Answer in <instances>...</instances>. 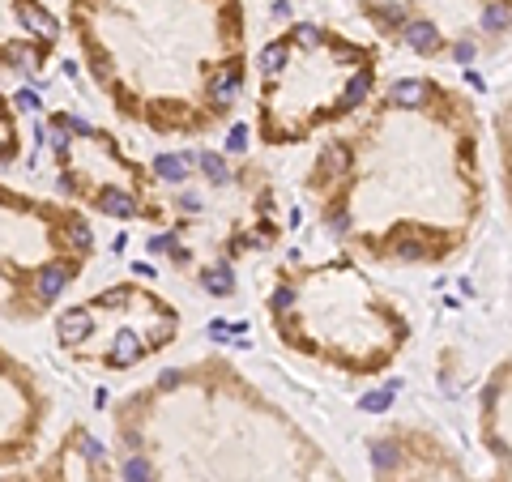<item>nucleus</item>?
<instances>
[{"label":"nucleus","instance_id":"nucleus-1","mask_svg":"<svg viewBox=\"0 0 512 482\" xmlns=\"http://www.w3.org/2000/svg\"><path fill=\"white\" fill-rule=\"evenodd\" d=\"M333 239L376 265H444L483 218V128L474 103L436 77H402L308 171Z\"/></svg>","mask_w":512,"mask_h":482},{"label":"nucleus","instance_id":"nucleus-2","mask_svg":"<svg viewBox=\"0 0 512 482\" xmlns=\"http://www.w3.org/2000/svg\"><path fill=\"white\" fill-rule=\"evenodd\" d=\"M120 482H350L342 465L231 359L205 355L128 393Z\"/></svg>","mask_w":512,"mask_h":482},{"label":"nucleus","instance_id":"nucleus-3","mask_svg":"<svg viewBox=\"0 0 512 482\" xmlns=\"http://www.w3.org/2000/svg\"><path fill=\"white\" fill-rule=\"evenodd\" d=\"M86 73L124 120L154 137L214 133L248 82L239 0H69Z\"/></svg>","mask_w":512,"mask_h":482},{"label":"nucleus","instance_id":"nucleus-4","mask_svg":"<svg viewBox=\"0 0 512 482\" xmlns=\"http://www.w3.org/2000/svg\"><path fill=\"white\" fill-rule=\"evenodd\" d=\"M150 175V222L158 227L150 252L175 269H197V282L210 295H231V265L282 239L278 192L261 167L197 150L154 158Z\"/></svg>","mask_w":512,"mask_h":482},{"label":"nucleus","instance_id":"nucleus-5","mask_svg":"<svg viewBox=\"0 0 512 482\" xmlns=\"http://www.w3.org/2000/svg\"><path fill=\"white\" fill-rule=\"evenodd\" d=\"M265 308L286 350L355 380L389 372L410 342L402 303L346 256L282 265Z\"/></svg>","mask_w":512,"mask_h":482},{"label":"nucleus","instance_id":"nucleus-6","mask_svg":"<svg viewBox=\"0 0 512 482\" xmlns=\"http://www.w3.org/2000/svg\"><path fill=\"white\" fill-rule=\"evenodd\" d=\"M376 69V47L329 26L282 30L256 60V137L265 146H303L320 128L350 120L372 99Z\"/></svg>","mask_w":512,"mask_h":482},{"label":"nucleus","instance_id":"nucleus-7","mask_svg":"<svg viewBox=\"0 0 512 482\" xmlns=\"http://www.w3.org/2000/svg\"><path fill=\"white\" fill-rule=\"evenodd\" d=\"M94 256L82 210L0 184V316L39 320L64 299Z\"/></svg>","mask_w":512,"mask_h":482},{"label":"nucleus","instance_id":"nucleus-8","mask_svg":"<svg viewBox=\"0 0 512 482\" xmlns=\"http://www.w3.org/2000/svg\"><path fill=\"white\" fill-rule=\"evenodd\" d=\"M60 350L99 372H128L180 337L175 303L141 282H116L56 316Z\"/></svg>","mask_w":512,"mask_h":482},{"label":"nucleus","instance_id":"nucleus-9","mask_svg":"<svg viewBox=\"0 0 512 482\" xmlns=\"http://www.w3.org/2000/svg\"><path fill=\"white\" fill-rule=\"evenodd\" d=\"M47 137H52L56 158V180L77 205L107 218H146L154 214V175L146 163L120 146L107 128H94L90 120L73 116V111H56L47 120Z\"/></svg>","mask_w":512,"mask_h":482},{"label":"nucleus","instance_id":"nucleus-10","mask_svg":"<svg viewBox=\"0 0 512 482\" xmlns=\"http://www.w3.org/2000/svg\"><path fill=\"white\" fill-rule=\"evenodd\" d=\"M372 482H508V465L474 474L444 436L419 423H393L372 436Z\"/></svg>","mask_w":512,"mask_h":482},{"label":"nucleus","instance_id":"nucleus-11","mask_svg":"<svg viewBox=\"0 0 512 482\" xmlns=\"http://www.w3.org/2000/svg\"><path fill=\"white\" fill-rule=\"evenodd\" d=\"M47 414H52V397L39 376L13 350L0 346V470L35 457Z\"/></svg>","mask_w":512,"mask_h":482},{"label":"nucleus","instance_id":"nucleus-12","mask_svg":"<svg viewBox=\"0 0 512 482\" xmlns=\"http://www.w3.org/2000/svg\"><path fill=\"white\" fill-rule=\"evenodd\" d=\"M0 482H120V474L107 444L90 427L77 423L39 461L13 465V470L0 474Z\"/></svg>","mask_w":512,"mask_h":482},{"label":"nucleus","instance_id":"nucleus-13","mask_svg":"<svg viewBox=\"0 0 512 482\" xmlns=\"http://www.w3.org/2000/svg\"><path fill=\"white\" fill-rule=\"evenodd\" d=\"M60 43V22L43 0H0V69L39 77Z\"/></svg>","mask_w":512,"mask_h":482},{"label":"nucleus","instance_id":"nucleus-14","mask_svg":"<svg viewBox=\"0 0 512 482\" xmlns=\"http://www.w3.org/2000/svg\"><path fill=\"white\" fill-rule=\"evenodd\" d=\"M18 154H22V124H18V111L0 94V167H9Z\"/></svg>","mask_w":512,"mask_h":482}]
</instances>
